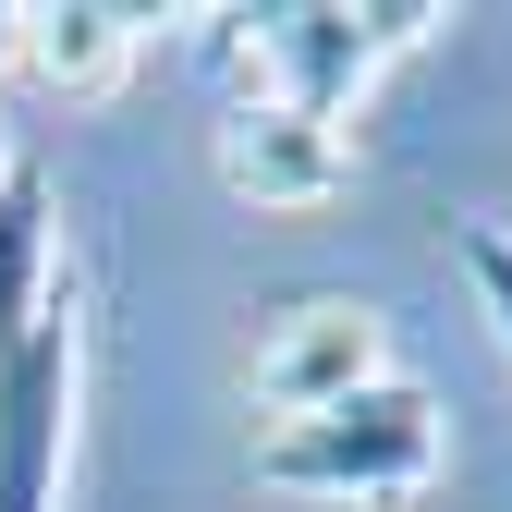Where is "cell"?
<instances>
[{
	"label": "cell",
	"mask_w": 512,
	"mask_h": 512,
	"mask_svg": "<svg viewBox=\"0 0 512 512\" xmlns=\"http://www.w3.org/2000/svg\"><path fill=\"white\" fill-rule=\"evenodd\" d=\"M86 391V317L49 232V171H0V512H61V452H74Z\"/></svg>",
	"instance_id": "cell-1"
},
{
	"label": "cell",
	"mask_w": 512,
	"mask_h": 512,
	"mask_svg": "<svg viewBox=\"0 0 512 512\" xmlns=\"http://www.w3.org/2000/svg\"><path fill=\"white\" fill-rule=\"evenodd\" d=\"M427 0H269V13H220V61H256V98H281L305 122H342L391 61L427 37Z\"/></svg>",
	"instance_id": "cell-2"
},
{
	"label": "cell",
	"mask_w": 512,
	"mask_h": 512,
	"mask_svg": "<svg viewBox=\"0 0 512 512\" xmlns=\"http://www.w3.org/2000/svg\"><path fill=\"white\" fill-rule=\"evenodd\" d=\"M256 476L293 488V500H415L439 476V403L378 366L366 391L317 403V415H281L256 439Z\"/></svg>",
	"instance_id": "cell-3"
},
{
	"label": "cell",
	"mask_w": 512,
	"mask_h": 512,
	"mask_svg": "<svg viewBox=\"0 0 512 512\" xmlns=\"http://www.w3.org/2000/svg\"><path fill=\"white\" fill-rule=\"evenodd\" d=\"M220 183L256 196V208H330L354 183V147H342V122H305L281 98H244L220 122Z\"/></svg>",
	"instance_id": "cell-4"
},
{
	"label": "cell",
	"mask_w": 512,
	"mask_h": 512,
	"mask_svg": "<svg viewBox=\"0 0 512 512\" xmlns=\"http://www.w3.org/2000/svg\"><path fill=\"white\" fill-rule=\"evenodd\" d=\"M378 378V330H366V305H293L269 342H256V403L269 415H317V403H342Z\"/></svg>",
	"instance_id": "cell-5"
},
{
	"label": "cell",
	"mask_w": 512,
	"mask_h": 512,
	"mask_svg": "<svg viewBox=\"0 0 512 512\" xmlns=\"http://www.w3.org/2000/svg\"><path fill=\"white\" fill-rule=\"evenodd\" d=\"M0 61H25L37 86L61 98H98L122 61H135V13H98V0H61V13H13V49Z\"/></svg>",
	"instance_id": "cell-6"
},
{
	"label": "cell",
	"mask_w": 512,
	"mask_h": 512,
	"mask_svg": "<svg viewBox=\"0 0 512 512\" xmlns=\"http://www.w3.org/2000/svg\"><path fill=\"white\" fill-rule=\"evenodd\" d=\"M452 244H464V269H476V293H488V317L512 330V232H488V220H464Z\"/></svg>",
	"instance_id": "cell-7"
},
{
	"label": "cell",
	"mask_w": 512,
	"mask_h": 512,
	"mask_svg": "<svg viewBox=\"0 0 512 512\" xmlns=\"http://www.w3.org/2000/svg\"><path fill=\"white\" fill-rule=\"evenodd\" d=\"M0 49H13V13H0Z\"/></svg>",
	"instance_id": "cell-8"
},
{
	"label": "cell",
	"mask_w": 512,
	"mask_h": 512,
	"mask_svg": "<svg viewBox=\"0 0 512 512\" xmlns=\"http://www.w3.org/2000/svg\"><path fill=\"white\" fill-rule=\"evenodd\" d=\"M0 171H13V147H0Z\"/></svg>",
	"instance_id": "cell-9"
}]
</instances>
